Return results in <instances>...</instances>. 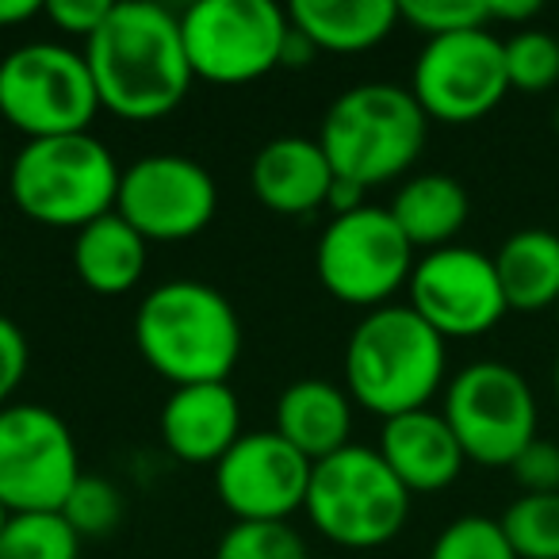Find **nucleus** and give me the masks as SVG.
Listing matches in <instances>:
<instances>
[{
  "mask_svg": "<svg viewBox=\"0 0 559 559\" xmlns=\"http://www.w3.org/2000/svg\"><path fill=\"white\" fill-rule=\"evenodd\" d=\"M100 111L127 123H154L185 104L192 66L180 39V16L154 0L111 4L100 32L85 43Z\"/></svg>",
  "mask_w": 559,
  "mask_h": 559,
  "instance_id": "1",
  "label": "nucleus"
},
{
  "mask_svg": "<svg viewBox=\"0 0 559 559\" xmlns=\"http://www.w3.org/2000/svg\"><path fill=\"white\" fill-rule=\"evenodd\" d=\"M142 360L173 388L230 383L241 360V319L234 304L203 280H165L134 311Z\"/></svg>",
  "mask_w": 559,
  "mask_h": 559,
  "instance_id": "2",
  "label": "nucleus"
},
{
  "mask_svg": "<svg viewBox=\"0 0 559 559\" xmlns=\"http://www.w3.org/2000/svg\"><path fill=\"white\" fill-rule=\"evenodd\" d=\"M449 342L406 304L368 311L345 342V391L376 418L426 411L444 388Z\"/></svg>",
  "mask_w": 559,
  "mask_h": 559,
  "instance_id": "3",
  "label": "nucleus"
},
{
  "mask_svg": "<svg viewBox=\"0 0 559 559\" xmlns=\"http://www.w3.org/2000/svg\"><path fill=\"white\" fill-rule=\"evenodd\" d=\"M119 180L123 169L116 154L93 131L24 142L4 173V188L20 215L73 234L116 211Z\"/></svg>",
  "mask_w": 559,
  "mask_h": 559,
  "instance_id": "4",
  "label": "nucleus"
},
{
  "mask_svg": "<svg viewBox=\"0 0 559 559\" xmlns=\"http://www.w3.org/2000/svg\"><path fill=\"white\" fill-rule=\"evenodd\" d=\"M429 119L411 88L391 81H365L337 96L322 116L319 146L334 177L368 192L399 180L421 157Z\"/></svg>",
  "mask_w": 559,
  "mask_h": 559,
  "instance_id": "5",
  "label": "nucleus"
},
{
  "mask_svg": "<svg viewBox=\"0 0 559 559\" xmlns=\"http://www.w3.org/2000/svg\"><path fill=\"white\" fill-rule=\"evenodd\" d=\"M411 498L380 452L368 444H345L311 467L304 513L330 544L368 551L403 533Z\"/></svg>",
  "mask_w": 559,
  "mask_h": 559,
  "instance_id": "6",
  "label": "nucleus"
},
{
  "mask_svg": "<svg viewBox=\"0 0 559 559\" xmlns=\"http://www.w3.org/2000/svg\"><path fill=\"white\" fill-rule=\"evenodd\" d=\"M100 111L85 50L66 43H24L0 66V119L32 139L85 134Z\"/></svg>",
  "mask_w": 559,
  "mask_h": 559,
  "instance_id": "7",
  "label": "nucleus"
},
{
  "mask_svg": "<svg viewBox=\"0 0 559 559\" xmlns=\"http://www.w3.org/2000/svg\"><path fill=\"white\" fill-rule=\"evenodd\" d=\"M418 264L414 246L388 207L365 203L360 211L337 215L326 223L314 246V276L345 307L376 311L388 307L411 284Z\"/></svg>",
  "mask_w": 559,
  "mask_h": 559,
  "instance_id": "8",
  "label": "nucleus"
},
{
  "mask_svg": "<svg viewBox=\"0 0 559 559\" xmlns=\"http://www.w3.org/2000/svg\"><path fill=\"white\" fill-rule=\"evenodd\" d=\"M444 421L456 433L467 464L510 467L536 441V395L506 360H475L444 383Z\"/></svg>",
  "mask_w": 559,
  "mask_h": 559,
  "instance_id": "9",
  "label": "nucleus"
},
{
  "mask_svg": "<svg viewBox=\"0 0 559 559\" xmlns=\"http://www.w3.org/2000/svg\"><path fill=\"white\" fill-rule=\"evenodd\" d=\"M288 32V9L272 0H195L180 12L192 78L211 85H249L272 73Z\"/></svg>",
  "mask_w": 559,
  "mask_h": 559,
  "instance_id": "10",
  "label": "nucleus"
},
{
  "mask_svg": "<svg viewBox=\"0 0 559 559\" xmlns=\"http://www.w3.org/2000/svg\"><path fill=\"white\" fill-rule=\"evenodd\" d=\"M81 452L62 414L39 403L0 411V502L9 513H62L81 479Z\"/></svg>",
  "mask_w": 559,
  "mask_h": 559,
  "instance_id": "11",
  "label": "nucleus"
},
{
  "mask_svg": "<svg viewBox=\"0 0 559 559\" xmlns=\"http://www.w3.org/2000/svg\"><path fill=\"white\" fill-rule=\"evenodd\" d=\"M411 93L426 119L464 127L490 116L510 93L506 47L490 27L426 39L411 73Z\"/></svg>",
  "mask_w": 559,
  "mask_h": 559,
  "instance_id": "12",
  "label": "nucleus"
},
{
  "mask_svg": "<svg viewBox=\"0 0 559 559\" xmlns=\"http://www.w3.org/2000/svg\"><path fill=\"white\" fill-rule=\"evenodd\" d=\"M406 307L426 319L444 342L483 337L510 314L495 257L472 246H444L421 253L406 284Z\"/></svg>",
  "mask_w": 559,
  "mask_h": 559,
  "instance_id": "13",
  "label": "nucleus"
},
{
  "mask_svg": "<svg viewBox=\"0 0 559 559\" xmlns=\"http://www.w3.org/2000/svg\"><path fill=\"white\" fill-rule=\"evenodd\" d=\"M218 211V185L200 162L185 154H150L123 169L116 215L142 238L188 241L211 226Z\"/></svg>",
  "mask_w": 559,
  "mask_h": 559,
  "instance_id": "14",
  "label": "nucleus"
},
{
  "mask_svg": "<svg viewBox=\"0 0 559 559\" xmlns=\"http://www.w3.org/2000/svg\"><path fill=\"white\" fill-rule=\"evenodd\" d=\"M311 467V460L276 429L241 433L215 464L218 502L238 521H288L304 510Z\"/></svg>",
  "mask_w": 559,
  "mask_h": 559,
  "instance_id": "15",
  "label": "nucleus"
},
{
  "mask_svg": "<svg viewBox=\"0 0 559 559\" xmlns=\"http://www.w3.org/2000/svg\"><path fill=\"white\" fill-rule=\"evenodd\" d=\"M376 452L388 460L395 479L411 495H441L460 479V472L467 464L444 414L429 411V406L383 421Z\"/></svg>",
  "mask_w": 559,
  "mask_h": 559,
  "instance_id": "16",
  "label": "nucleus"
},
{
  "mask_svg": "<svg viewBox=\"0 0 559 559\" xmlns=\"http://www.w3.org/2000/svg\"><path fill=\"white\" fill-rule=\"evenodd\" d=\"M241 437V403L230 383L173 388L162 406V441L185 464L215 467Z\"/></svg>",
  "mask_w": 559,
  "mask_h": 559,
  "instance_id": "17",
  "label": "nucleus"
},
{
  "mask_svg": "<svg viewBox=\"0 0 559 559\" xmlns=\"http://www.w3.org/2000/svg\"><path fill=\"white\" fill-rule=\"evenodd\" d=\"M249 185H253L261 207L276 211V215H311V211L326 207L334 169H330L319 139L280 134L253 154Z\"/></svg>",
  "mask_w": 559,
  "mask_h": 559,
  "instance_id": "18",
  "label": "nucleus"
},
{
  "mask_svg": "<svg viewBox=\"0 0 559 559\" xmlns=\"http://www.w3.org/2000/svg\"><path fill=\"white\" fill-rule=\"evenodd\" d=\"M272 429H276L292 449L304 452L311 464L334 456L349 444L353 429V399L345 388L330 380H296L280 391L276 414H272Z\"/></svg>",
  "mask_w": 559,
  "mask_h": 559,
  "instance_id": "19",
  "label": "nucleus"
},
{
  "mask_svg": "<svg viewBox=\"0 0 559 559\" xmlns=\"http://www.w3.org/2000/svg\"><path fill=\"white\" fill-rule=\"evenodd\" d=\"M150 241L116 211L73 234V272L96 296H127L142 284Z\"/></svg>",
  "mask_w": 559,
  "mask_h": 559,
  "instance_id": "20",
  "label": "nucleus"
},
{
  "mask_svg": "<svg viewBox=\"0 0 559 559\" xmlns=\"http://www.w3.org/2000/svg\"><path fill=\"white\" fill-rule=\"evenodd\" d=\"M288 20L319 47V55H365L403 24L399 0H296Z\"/></svg>",
  "mask_w": 559,
  "mask_h": 559,
  "instance_id": "21",
  "label": "nucleus"
},
{
  "mask_svg": "<svg viewBox=\"0 0 559 559\" xmlns=\"http://www.w3.org/2000/svg\"><path fill=\"white\" fill-rule=\"evenodd\" d=\"M388 211L406 234V241L429 253V249H444L456 241L472 215V200H467V188L449 173H418L399 188Z\"/></svg>",
  "mask_w": 559,
  "mask_h": 559,
  "instance_id": "22",
  "label": "nucleus"
},
{
  "mask_svg": "<svg viewBox=\"0 0 559 559\" xmlns=\"http://www.w3.org/2000/svg\"><path fill=\"white\" fill-rule=\"evenodd\" d=\"M495 272L506 307L518 314H540L559 304V234L528 226L498 246Z\"/></svg>",
  "mask_w": 559,
  "mask_h": 559,
  "instance_id": "23",
  "label": "nucleus"
},
{
  "mask_svg": "<svg viewBox=\"0 0 559 559\" xmlns=\"http://www.w3.org/2000/svg\"><path fill=\"white\" fill-rule=\"evenodd\" d=\"M498 525L518 559H559V495H518Z\"/></svg>",
  "mask_w": 559,
  "mask_h": 559,
  "instance_id": "24",
  "label": "nucleus"
},
{
  "mask_svg": "<svg viewBox=\"0 0 559 559\" xmlns=\"http://www.w3.org/2000/svg\"><path fill=\"white\" fill-rule=\"evenodd\" d=\"M0 559H81V536L62 513H9Z\"/></svg>",
  "mask_w": 559,
  "mask_h": 559,
  "instance_id": "25",
  "label": "nucleus"
},
{
  "mask_svg": "<svg viewBox=\"0 0 559 559\" xmlns=\"http://www.w3.org/2000/svg\"><path fill=\"white\" fill-rule=\"evenodd\" d=\"M506 47V78L518 93H548L559 85V39L551 32H513L502 39Z\"/></svg>",
  "mask_w": 559,
  "mask_h": 559,
  "instance_id": "26",
  "label": "nucleus"
},
{
  "mask_svg": "<svg viewBox=\"0 0 559 559\" xmlns=\"http://www.w3.org/2000/svg\"><path fill=\"white\" fill-rule=\"evenodd\" d=\"M215 559H311V551L288 521H234Z\"/></svg>",
  "mask_w": 559,
  "mask_h": 559,
  "instance_id": "27",
  "label": "nucleus"
},
{
  "mask_svg": "<svg viewBox=\"0 0 559 559\" xmlns=\"http://www.w3.org/2000/svg\"><path fill=\"white\" fill-rule=\"evenodd\" d=\"M429 559H518L510 540L502 536L498 518H483V513H464V518L449 521L437 533Z\"/></svg>",
  "mask_w": 559,
  "mask_h": 559,
  "instance_id": "28",
  "label": "nucleus"
},
{
  "mask_svg": "<svg viewBox=\"0 0 559 559\" xmlns=\"http://www.w3.org/2000/svg\"><path fill=\"white\" fill-rule=\"evenodd\" d=\"M399 20L421 32L426 39L490 27L487 0H399Z\"/></svg>",
  "mask_w": 559,
  "mask_h": 559,
  "instance_id": "29",
  "label": "nucleus"
},
{
  "mask_svg": "<svg viewBox=\"0 0 559 559\" xmlns=\"http://www.w3.org/2000/svg\"><path fill=\"white\" fill-rule=\"evenodd\" d=\"M62 518L70 521L81 540H85V536H104L123 518V495H119L116 483L104 479V475H81L78 487L66 498Z\"/></svg>",
  "mask_w": 559,
  "mask_h": 559,
  "instance_id": "30",
  "label": "nucleus"
},
{
  "mask_svg": "<svg viewBox=\"0 0 559 559\" xmlns=\"http://www.w3.org/2000/svg\"><path fill=\"white\" fill-rule=\"evenodd\" d=\"M521 495H559V444L536 437L510 464Z\"/></svg>",
  "mask_w": 559,
  "mask_h": 559,
  "instance_id": "31",
  "label": "nucleus"
},
{
  "mask_svg": "<svg viewBox=\"0 0 559 559\" xmlns=\"http://www.w3.org/2000/svg\"><path fill=\"white\" fill-rule=\"evenodd\" d=\"M111 0H47L43 4V16L58 27L70 39H93L100 32V24L108 20Z\"/></svg>",
  "mask_w": 559,
  "mask_h": 559,
  "instance_id": "32",
  "label": "nucleus"
},
{
  "mask_svg": "<svg viewBox=\"0 0 559 559\" xmlns=\"http://www.w3.org/2000/svg\"><path fill=\"white\" fill-rule=\"evenodd\" d=\"M32 365V349H27V334L9 319L0 314V411L12 406V395L20 391Z\"/></svg>",
  "mask_w": 559,
  "mask_h": 559,
  "instance_id": "33",
  "label": "nucleus"
},
{
  "mask_svg": "<svg viewBox=\"0 0 559 559\" xmlns=\"http://www.w3.org/2000/svg\"><path fill=\"white\" fill-rule=\"evenodd\" d=\"M487 16L490 24H510L521 32L528 20L540 16V4L536 0H487Z\"/></svg>",
  "mask_w": 559,
  "mask_h": 559,
  "instance_id": "34",
  "label": "nucleus"
},
{
  "mask_svg": "<svg viewBox=\"0 0 559 559\" xmlns=\"http://www.w3.org/2000/svg\"><path fill=\"white\" fill-rule=\"evenodd\" d=\"M314 58H319V47H314L299 27H292L284 47H280V66H284V70H307Z\"/></svg>",
  "mask_w": 559,
  "mask_h": 559,
  "instance_id": "35",
  "label": "nucleus"
},
{
  "mask_svg": "<svg viewBox=\"0 0 559 559\" xmlns=\"http://www.w3.org/2000/svg\"><path fill=\"white\" fill-rule=\"evenodd\" d=\"M326 207L334 211V218L349 215V211H360L365 207V188L353 185V180L334 177V188H330V195H326Z\"/></svg>",
  "mask_w": 559,
  "mask_h": 559,
  "instance_id": "36",
  "label": "nucleus"
},
{
  "mask_svg": "<svg viewBox=\"0 0 559 559\" xmlns=\"http://www.w3.org/2000/svg\"><path fill=\"white\" fill-rule=\"evenodd\" d=\"M35 16H43L39 0H0V32L27 24V20H35Z\"/></svg>",
  "mask_w": 559,
  "mask_h": 559,
  "instance_id": "37",
  "label": "nucleus"
},
{
  "mask_svg": "<svg viewBox=\"0 0 559 559\" xmlns=\"http://www.w3.org/2000/svg\"><path fill=\"white\" fill-rule=\"evenodd\" d=\"M551 388H556V399H559V353H556V368H551Z\"/></svg>",
  "mask_w": 559,
  "mask_h": 559,
  "instance_id": "38",
  "label": "nucleus"
},
{
  "mask_svg": "<svg viewBox=\"0 0 559 559\" xmlns=\"http://www.w3.org/2000/svg\"><path fill=\"white\" fill-rule=\"evenodd\" d=\"M4 525H9V510H4V502H0V533H4Z\"/></svg>",
  "mask_w": 559,
  "mask_h": 559,
  "instance_id": "39",
  "label": "nucleus"
},
{
  "mask_svg": "<svg viewBox=\"0 0 559 559\" xmlns=\"http://www.w3.org/2000/svg\"><path fill=\"white\" fill-rule=\"evenodd\" d=\"M4 173H9V165H4V154H0V185H4Z\"/></svg>",
  "mask_w": 559,
  "mask_h": 559,
  "instance_id": "40",
  "label": "nucleus"
},
{
  "mask_svg": "<svg viewBox=\"0 0 559 559\" xmlns=\"http://www.w3.org/2000/svg\"><path fill=\"white\" fill-rule=\"evenodd\" d=\"M551 127H556V139H559V104H556V116H551Z\"/></svg>",
  "mask_w": 559,
  "mask_h": 559,
  "instance_id": "41",
  "label": "nucleus"
},
{
  "mask_svg": "<svg viewBox=\"0 0 559 559\" xmlns=\"http://www.w3.org/2000/svg\"><path fill=\"white\" fill-rule=\"evenodd\" d=\"M0 66H4V55H0Z\"/></svg>",
  "mask_w": 559,
  "mask_h": 559,
  "instance_id": "42",
  "label": "nucleus"
}]
</instances>
